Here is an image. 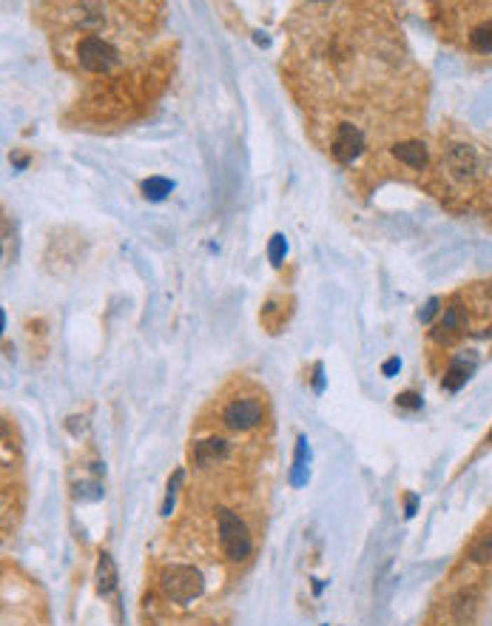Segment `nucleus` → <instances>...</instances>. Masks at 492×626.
<instances>
[{
    "instance_id": "nucleus-5",
    "label": "nucleus",
    "mask_w": 492,
    "mask_h": 626,
    "mask_svg": "<svg viewBox=\"0 0 492 626\" xmlns=\"http://www.w3.org/2000/svg\"><path fill=\"white\" fill-rule=\"evenodd\" d=\"M461 17H470V26L464 29L467 49L478 55H492V6H458Z\"/></svg>"
},
{
    "instance_id": "nucleus-1",
    "label": "nucleus",
    "mask_w": 492,
    "mask_h": 626,
    "mask_svg": "<svg viewBox=\"0 0 492 626\" xmlns=\"http://www.w3.org/2000/svg\"><path fill=\"white\" fill-rule=\"evenodd\" d=\"M69 57L83 74H111L125 63V52L111 34H74Z\"/></svg>"
},
{
    "instance_id": "nucleus-18",
    "label": "nucleus",
    "mask_w": 492,
    "mask_h": 626,
    "mask_svg": "<svg viewBox=\"0 0 492 626\" xmlns=\"http://www.w3.org/2000/svg\"><path fill=\"white\" fill-rule=\"evenodd\" d=\"M183 470H176L174 473V478L168 481V492H165V504H162V515H171V507H174V498H176V490H180V484H183Z\"/></svg>"
},
{
    "instance_id": "nucleus-11",
    "label": "nucleus",
    "mask_w": 492,
    "mask_h": 626,
    "mask_svg": "<svg viewBox=\"0 0 492 626\" xmlns=\"http://www.w3.org/2000/svg\"><path fill=\"white\" fill-rule=\"evenodd\" d=\"M472 370H475V356H456L453 362H450V367L444 370V379H441V387L444 390H461L464 385H467V379L472 376Z\"/></svg>"
},
{
    "instance_id": "nucleus-7",
    "label": "nucleus",
    "mask_w": 492,
    "mask_h": 626,
    "mask_svg": "<svg viewBox=\"0 0 492 626\" xmlns=\"http://www.w3.org/2000/svg\"><path fill=\"white\" fill-rule=\"evenodd\" d=\"M367 148V137H365V129L356 122H339L336 131H333V140H330V154L339 159V162H353L362 151Z\"/></svg>"
},
{
    "instance_id": "nucleus-17",
    "label": "nucleus",
    "mask_w": 492,
    "mask_h": 626,
    "mask_svg": "<svg viewBox=\"0 0 492 626\" xmlns=\"http://www.w3.org/2000/svg\"><path fill=\"white\" fill-rule=\"evenodd\" d=\"M143 191H146V197H151V199H162V197L171 191V183H168V180H160V177H151V180L143 183Z\"/></svg>"
},
{
    "instance_id": "nucleus-21",
    "label": "nucleus",
    "mask_w": 492,
    "mask_h": 626,
    "mask_svg": "<svg viewBox=\"0 0 492 626\" xmlns=\"http://www.w3.org/2000/svg\"><path fill=\"white\" fill-rule=\"evenodd\" d=\"M435 311H438V299H430V302H427V308L421 311V322H430Z\"/></svg>"
},
{
    "instance_id": "nucleus-8",
    "label": "nucleus",
    "mask_w": 492,
    "mask_h": 626,
    "mask_svg": "<svg viewBox=\"0 0 492 626\" xmlns=\"http://www.w3.org/2000/svg\"><path fill=\"white\" fill-rule=\"evenodd\" d=\"M464 330H467V308L458 305V302H453V305H447V308H444L441 319L435 322V327H433V339L441 342V345H450L453 339L461 336Z\"/></svg>"
},
{
    "instance_id": "nucleus-13",
    "label": "nucleus",
    "mask_w": 492,
    "mask_h": 626,
    "mask_svg": "<svg viewBox=\"0 0 492 626\" xmlns=\"http://www.w3.org/2000/svg\"><path fill=\"white\" fill-rule=\"evenodd\" d=\"M288 316H290V308L285 305V299H276V297L267 299L265 308H262V313H259V319L267 327V333H279L285 327Z\"/></svg>"
},
{
    "instance_id": "nucleus-14",
    "label": "nucleus",
    "mask_w": 492,
    "mask_h": 626,
    "mask_svg": "<svg viewBox=\"0 0 492 626\" xmlns=\"http://www.w3.org/2000/svg\"><path fill=\"white\" fill-rule=\"evenodd\" d=\"M467 558L475 567H486L492 561V527H484L481 532H475L472 544L467 547Z\"/></svg>"
},
{
    "instance_id": "nucleus-9",
    "label": "nucleus",
    "mask_w": 492,
    "mask_h": 626,
    "mask_svg": "<svg viewBox=\"0 0 492 626\" xmlns=\"http://www.w3.org/2000/svg\"><path fill=\"white\" fill-rule=\"evenodd\" d=\"M228 453H231V444L225 439H222V436H208L202 441H194V447H191V464L199 467V470H205V467H213L219 462H225Z\"/></svg>"
},
{
    "instance_id": "nucleus-19",
    "label": "nucleus",
    "mask_w": 492,
    "mask_h": 626,
    "mask_svg": "<svg viewBox=\"0 0 492 626\" xmlns=\"http://www.w3.org/2000/svg\"><path fill=\"white\" fill-rule=\"evenodd\" d=\"M395 404H398V407H407V410H419V407H421V396L413 393V390H407V393L395 396Z\"/></svg>"
},
{
    "instance_id": "nucleus-12",
    "label": "nucleus",
    "mask_w": 492,
    "mask_h": 626,
    "mask_svg": "<svg viewBox=\"0 0 492 626\" xmlns=\"http://www.w3.org/2000/svg\"><path fill=\"white\" fill-rule=\"evenodd\" d=\"M393 157L398 162H405L407 169L421 171L424 165H427V145L421 140H401V143L393 145Z\"/></svg>"
},
{
    "instance_id": "nucleus-23",
    "label": "nucleus",
    "mask_w": 492,
    "mask_h": 626,
    "mask_svg": "<svg viewBox=\"0 0 492 626\" xmlns=\"http://www.w3.org/2000/svg\"><path fill=\"white\" fill-rule=\"evenodd\" d=\"M413 513H416V495L407 498V515H413Z\"/></svg>"
},
{
    "instance_id": "nucleus-22",
    "label": "nucleus",
    "mask_w": 492,
    "mask_h": 626,
    "mask_svg": "<svg viewBox=\"0 0 492 626\" xmlns=\"http://www.w3.org/2000/svg\"><path fill=\"white\" fill-rule=\"evenodd\" d=\"M398 367H401V362H398V356H393V359H387V362H384L381 373H384V376H393V373H395Z\"/></svg>"
},
{
    "instance_id": "nucleus-20",
    "label": "nucleus",
    "mask_w": 492,
    "mask_h": 626,
    "mask_svg": "<svg viewBox=\"0 0 492 626\" xmlns=\"http://www.w3.org/2000/svg\"><path fill=\"white\" fill-rule=\"evenodd\" d=\"M282 254H285V236H274V242H271V259H274V265H279V259H282Z\"/></svg>"
},
{
    "instance_id": "nucleus-3",
    "label": "nucleus",
    "mask_w": 492,
    "mask_h": 626,
    "mask_svg": "<svg viewBox=\"0 0 492 626\" xmlns=\"http://www.w3.org/2000/svg\"><path fill=\"white\" fill-rule=\"evenodd\" d=\"M160 590L171 604H191L202 595L205 581L202 572L191 564H168L160 572Z\"/></svg>"
},
{
    "instance_id": "nucleus-16",
    "label": "nucleus",
    "mask_w": 492,
    "mask_h": 626,
    "mask_svg": "<svg viewBox=\"0 0 492 626\" xmlns=\"http://www.w3.org/2000/svg\"><path fill=\"white\" fill-rule=\"evenodd\" d=\"M299 447H296V462H293V484H304L307 481V476H304V447H307V441L299 436V441H296Z\"/></svg>"
},
{
    "instance_id": "nucleus-24",
    "label": "nucleus",
    "mask_w": 492,
    "mask_h": 626,
    "mask_svg": "<svg viewBox=\"0 0 492 626\" xmlns=\"http://www.w3.org/2000/svg\"><path fill=\"white\" fill-rule=\"evenodd\" d=\"M484 444H486V447H492V430H489V433H486V439H484Z\"/></svg>"
},
{
    "instance_id": "nucleus-6",
    "label": "nucleus",
    "mask_w": 492,
    "mask_h": 626,
    "mask_svg": "<svg viewBox=\"0 0 492 626\" xmlns=\"http://www.w3.org/2000/svg\"><path fill=\"white\" fill-rule=\"evenodd\" d=\"M444 169L450 171L453 180L458 183H472L481 171V159L472 145L467 143H450L444 148Z\"/></svg>"
},
{
    "instance_id": "nucleus-10",
    "label": "nucleus",
    "mask_w": 492,
    "mask_h": 626,
    "mask_svg": "<svg viewBox=\"0 0 492 626\" xmlns=\"http://www.w3.org/2000/svg\"><path fill=\"white\" fill-rule=\"evenodd\" d=\"M478 604H481V592H478L475 587H464V590H458V592H456V598L450 601L453 620H456L458 626H467V623L475 618Z\"/></svg>"
},
{
    "instance_id": "nucleus-2",
    "label": "nucleus",
    "mask_w": 492,
    "mask_h": 626,
    "mask_svg": "<svg viewBox=\"0 0 492 626\" xmlns=\"http://www.w3.org/2000/svg\"><path fill=\"white\" fill-rule=\"evenodd\" d=\"M216 535H219V547L228 561L242 564L253 555V535H251L248 524L234 510H228V507L216 510Z\"/></svg>"
},
{
    "instance_id": "nucleus-4",
    "label": "nucleus",
    "mask_w": 492,
    "mask_h": 626,
    "mask_svg": "<svg viewBox=\"0 0 492 626\" xmlns=\"http://www.w3.org/2000/svg\"><path fill=\"white\" fill-rule=\"evenodd\" d=\"M265 401H259V396H237L222 407V425L234 433H251L265 422Z\"/></svg>"
},
{
    "instance_id": "nucleus-15",
    "label": "nucleus",
    "mask_w": 492,
    "mask_h": 626,
    "mask_svg": "<svg viewBox=\"0 0 492 626\" xmlns=\"http://www.w3.org/2000/svg\"><path fill=\"white\" fill-rule=\"evenodd\" d=\"M94 581H97V592L100 595H111L117 590V567H114V561H111L108 553L100 555L97 569H94Z\"/></svg>"
}]
</instances>
